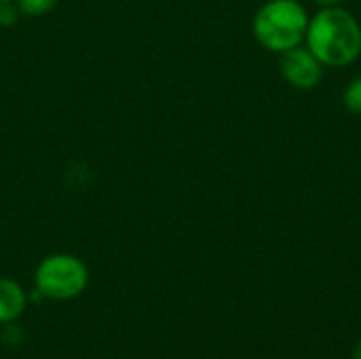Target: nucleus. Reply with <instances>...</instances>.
Instances as JSON below:
<instances>
[{"mask_svg":"<svg viewBox=\"0 0 361 359\" xmlns=\"http://www.w3.org/2000/svg\"><path fill=\"white\" fill-rule=\"evenodd\" d=\"M305 40L324 66L343 68L360 57L361 25L349 11L341 6H326L309 19Z\"/></svg>","mask_w":361,"mask_h":359,"instance_id":"obj_1","label":"nucleus"},{"mask_svg":"<svg viewBox=\"0 0 361 359\" xmlns=\"http://www.w3.org/2000/svg\"><path fill=\"white\" fill-rule=\"evenodd\" d=\"M309 19L305 6L296 0H269L254 15L252 30L264 49L283 53L305 40Z\"/></svg>","mask_w":361,"mask_h":359,"instance_id":"obj_2","label":"nucleus"},{"mask_svg":"<svg viewBox=\"0 0 361 359\" xmlns=\"http://www.w3.org/2000/svg\"><path fill=\"white\" fill-rule=\"evenodd\" d=\"M36 292L51 300H72L89 286V269L74 254H51L34 273Z\"/></svg>","mask_w":361,"mask_h":359,"instance_id":"obj_3","label":"nucleus"},{"mask_svg":"<svg viewBox=\"0 0 361 359\" xmlns=\"http://www.w3.org/2000/svg\"><path fill=\"white\" fill-rule=\"evenodd\" d=\"M279 70L292 87L302 89V91L315 89L324 76V63L311 53L309 47H302V44L292 47L281 53Z\"/></svg>","mask_w":361,"mask_h":359,"instance_id":"obj_4","label":"nucleus"},{"mask_svg":"<svg viewBox=\"0 0 361 359\" xmlns=\"http://www.w3.org/2000/svg\"><path fill=\"white\" fill-rule=\"evenodd\" d=\"M25 303L27 296L23 288L8 277H0V324H13L15 320H19Z\"/></svg>","mask_w":361,"mask_h":359,"instance_id":"obj_5","label":"nucleus"},{"mask_svg":"<svg viewBox=\"0 0 361 359\" xmlns=\"http://www.w3.org/2000/svg\"><path fill=\"white\" fill-rule=\"evenodd\" d=\"M59 0H17V8L19 13L23 15H30V17H38V15H47L51 13L55 6H57Z\"/></svg>","mask_w":361,"mask_h":359,"instance_id":"obj_6","label":"nucleus"},{"mask_svg":"<svg viewBox=\"0 0 361 359\" xmlns=\"http://www.w3.org/2000/svg\"><path fill=\"white\" fill-rule=\"evenodd\" d=\"M343 102H345L349 112L361 114V74L349 83V87L343 93Z\"/></svg>","mask_w":361,"mask_h":359,"instance_id":"obj_7","label":"nucleus"},{"mask_svg":"<svg viewBox=\"0 0 361 359\" xmlns=\"http://www.w3.org/2000/svg\"><path fill=\"white\" fill-rule=\"evenodd\" d=\"M17 17H19V8H17L15 0L13 2H0V25H4V28L15 25Z\"/></svg>","mask_w":361,"mask_h":359,"instance_id":"obj_8","label":"nucleus"},{"mask_svg":"<svg viewBox=\"0 0 361 359\" xmlns=\"http://www.w3.org/2000/svg\"><path fill=\"white\" fill-rule=\"evenodd\" d=\"M322 8H326V6H338L343 0H315Z\"/></svg>","mask_w":361,"mask_h":359,"instance_id":"obj_9","label":"nucleus"},{"mask_svg":"<svg viewBox=\"0 0 361 359\" xmlns=\"http://www.w3.org/2000/svg\"><path fill=\"white\" fill-rule=\"evenodd\" d=\"M353 359H361V341L355 345V349H353Z\"/></svg>","mask_w":361,"mask_h":359,"instance_id":"obj_10","label":"nucleus"},{"mask_svg":"<svg viewBox=\"0 0 361 359\" xmlns=\"http://www.w3.org/2000/svg\"><path fill=\"white\" fill-rule=\"evenodd\" d=\"M0 2H13V0H0Z\"/></svg>","mask_w":361,"mask_h":359,"instance_id":"obj_11","label":"nucleus"}]
</instances>
